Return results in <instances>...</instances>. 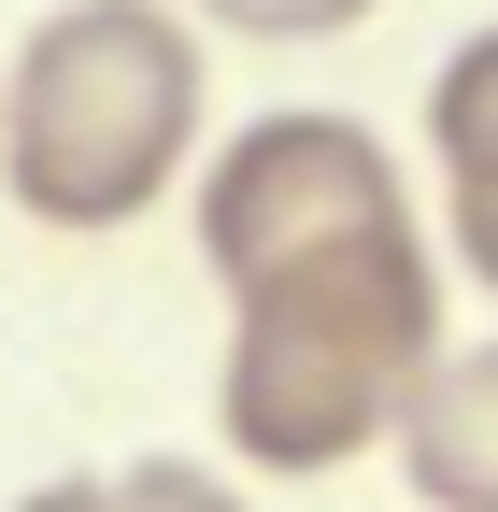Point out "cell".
<instances>
[{
  "label": "cell",
  "instance_id": "cell-7",
  "mask_svg": "<svg viewBox=\"0 0 498 512\" xmlns=\"http://www.w3.org/2000/svg\"><path fill=\"white\" fill-rule=\"evenodd\" d=\"M442 228H456V271L498 299V185H456V200H442Z\"/></svg>",
  "mask_w": 498,
  "mask_h": 512
},
{
  "label": "cell",
  "instance_id": "cell-1",
  "mask_svg": "<svg viewBox=\"0 0 498 512\" xmlns=\"http://www.w3.org/2000/svg\"><path fill=\"white\" fill-rule=\"evenodd\" d=\"M200 256L228 285V456H257L271 484L385 456L399 399L442 356V256L399 157L356 114H257L200 171Z\"/></svg>",
  "mask_w": 498,
  "mask_h": 512
},
{
  "label": "cell",
  "instance_id": "cell-5",
  "mask_svg": "<svg viewBox=\"0 0 498 512\" xmlns=\"http://www.w3.org/2000/svg\"><path fill=\"white\" fill-rule=\"evenodd\" d=\"M15 512H242V484H228V470H200V456H129V470L29 484Z\"/></svg>",
  "mask_w": 498,
  "mask_h": 512
},
{
  "label": "cell",
  "instance_id": "cell-3",
  "mask_svg": "<svg viewBox=\"0 0 498 512\" xmlns=\"http://www.w3.org/2000/svg\"><path fill=\"white\" fill-rule=\"evenodd\" d=\"M385 456L427 512H498V342H442L427 384L399 399Z\"/></svg>",
  "mask_w": 498,
  "mask_h": 512
},
{
  "label": "cell",
  "instance_id": "cell-6",
  "mask_svg": "<svg viewBox=\"0 0 498 512\" xmlns=\"http://www.w3.org/2000/svg\"><path fill=\"white\" fill-rule=\"evenodd\" d=\"M185 15H214L242 43H328V29H370L385 0H185Z\"/></svg>",
  "mask_w": 498,
  "mask_h": 512
},
{
  "label": "cell",
  "instance_id": "cell-2",
  "mask_svg": "<svg viewBox=\"0 0 498 512\" xmlns=\"http://www.w3.org/2000/svg\"><path fill=\"white\" fill-rule=\"evenodd\" d=\"M200 29L185 0H57L0 72V185L29 228H143L200 143Z\"/></svg>",
  "mask_w": 498,
  "mask_h": 512
},
{
  "label": "cell",
  "instance_id": "cell-4",
  "mask_svg": "<svg viewBox=\"0 0 498 512\" xmlns=\"http://www.w3.org/2000/svg\"><path fill=\"white\" fill-rule=\"evenodd\" d=\"M427 157H442V200L456 185H498V29H470L427 86Z\"/></svg>",
  "mask_w": 498,
  "mask_h": 512
}]
</instances>
